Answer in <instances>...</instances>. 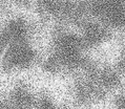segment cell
Instances as JSON below:
<instances>
[{"label": "cell", "mask_w": 125, "mask_h": 109, "mask_svg": "<svg viewBox=\"0 0 125 109\" xmlns=\"http://www.w3.org/2000/svg\"><path fill=\"white\" fill-rule=\"evenodd\" d=\"M36 50L26 41L13 42L5 48L1 58L2 67L6 70L27 68L36 60Z\"/></svg>", "instance_id": "6da1fadb"}]
</instances>
